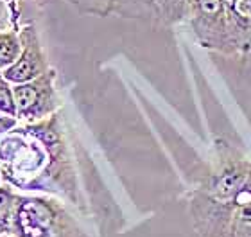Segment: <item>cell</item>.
Here are the masks:
<instances>
[{"label": "cell", "mask_w": 251, "mask_h": 237, "mask_svg": "<svg viewBox=\"0 0 251 237\" xmlns=\"http://www.w3.org/2000/svg\"><path fill=\"white\" fill-rule=\"evenodd\" d=\"M2 182L18 192L47 194L72 207L81 205L74 157L63 132L61 115L18 122L0 137Z\"/></svg>", "instance_id": "cell-1"}, {"label": "cell", "mask_w": 251, "mask_h": 237, "mask_svg": "<svg viewBox=\"0 0 251 237\" xmlns=\"http://www.w3.org/2000/svg\"><path fill=\"white\" fill-rule=\"evenodd\" d=\"M251 174V158L228 144L217 146L215 160L190 190L188 212L199 237H225L231 205Z\"/></svg>", "instance_id": "cell-2"}, {"label": "cell", "mask_w": 251, "mask_h": 237, "mask_svg": "<svg viewBox=\"0 0 251 237\" xmlns=\"http://www.w3.org/2000/svg\"><path fill=\"white\" fill-rule=\"evenodd\" d=\"M188 24L203 49L251 61V22L230 9L225 0H194Z\"/></svg>", "instance_id": "cell-3"}, {"label": "cell", "mask_w": 251, "mask_h": 237, "mask_svg": "<svg viewBox=\"0 0 251 237\" xmlns=\"http://www.w3.org/2000/svg\"><path fill=\"white\" fill-rule=\"evenodd\" d=\"M59 198L47 194L16 196L13 237H90Z\"/></svg>", "instance_id": "cell-4"}, {"label": "cell", "mask_w": 251, "mask_h": 237, "mask_svg": "<svg viewBox=\"0 0 251 237\" xmlns=\"http://www.w3.org/2000/svg\"><path fill=\"white\" fill-rule=\"evenodd\" d=\"M56 70L50 69L27 83L13 84L18 122H38L58 113L61 97L56 88Z\"/></svg>", "instance_id": "cell-5"}, {"label": "cell", "mask_w": 251, "mask_h": 237, "mask_svg": "<svg viewBox=\"0 0 251 237\" xmlns=\"http://www.w3.org/2000/svg\"><path fill=\"white\" fill-rule=\"evenodd\" d=\"M22 42L20 56L9 69L4 70V78L11 84H20L32 81L45 74L50 65H49L47 54L43 51L42 40L38 34V29L34 24H27L18 31Z\"/></svg>", "instance_id": "cell-6"}, {"label": "cell", "mask_w": 251, "mask_h": 237, "mask_svg": "<svg viewBox=\"0 0 251 237\" xmlns=\"http://www.w3.org/2000/svg\"><path fill=\"white\" fill-rule=\"evenodd\" d=\"M225 237H251V174L231 205Z\"/></svg>", "instance_id": "cell-7"}, {"label": "cell", "mask_w": 251, "mask_h": 237, "mask_svg": "<svg viewBox=\"0 0 251 237\" xmlns=\"http://www.w3.org/2000/svg\"><path fill=\"white\" fill-rule=\"evenodd\" d=\"M194 0H152L154 4V27L169 29L188 20Z\"/></svg>", "instance_id": "cell-8"}, {"label": "cell", "mask_w": 251, "mask_h": 237, "mask_svg": "<svg viewBox=\"0 0 251 237\" xmlns=\"http://www.w3.org/2000/svg\"><path fill=\"white\" fill-rule=\"evenodd\" d=\"M113 15L129 20H144L154 26V4L152 0H115Z\"/></svg>", "instance_id": "cell-9"}, {"label": "cell", "mask_w": 251, "mask_h": 237, "mask_svg": "<svg viewBox=\"0 0 251 237\" xmlns=\"http://www.w3.org/2000/svg\"><path fill=\"white\" fill-rule=\"evenodd\" d=\"M22 51V42L18 31L2 29L0 31V70L4 72L15 63Z\"/></svg>", "instance_id": "cell-10"}, {"label": "cell", "mask_w": 251, "mask_h": 237, "mask_svg": "<svg viewBox=\"0 0 251 237\" xmlns=\"http://www.w3.org/2000/svg\"><path fill=\"white\" fill-rule=\"evenodd\" d=\"M16 196H18V192L11 185H0V236H11Z\"/></svg>", "instance_id": "cell-11"}, {"label": "cell", "mask_w": 251, "mask_h": 237, "mask_svg": "<svg viewBox=\"0 0 251 237\" xmlns=\"http://www.w3.org/2000/svg\"><path fill=\"white\" fill-rule=\"evenodd\" d=\"M67 2H70L84 13H92L97 16L111 15L113 7H115V0H67Z\"/></svg>", "instance_id": "cell-12"}, {"label": "cell", "mask_w": 251, "mask_h": 237, "mask_svg": "<svg viewBox=\"0 0 251 237\" xmlns=\"http://www.w3.org/2000/svg\"><path fill=\"white\" fill-rule=\"evenodd\" d=\"M0 113L9 115V117H16L13 84L4 78V72H2V70H0Z\"/></svg>", "instance_id": "cell-13"}, {"label": "cell", "mask_w": 251, "mask_h": 237, "mask_svg": "<svg viewBox=\"0 0 251 237\" xmlns=\"http://www.w3.org/2000/svg\"><path fill=\"white\" fill-rule=\"evenodd\" d=\"M18 124V119L16 117H9V115H4V113H0V137L7 133L11 128H15Z\"/></svg>", "instance_id": "cell-14"}, {"label": "cell", "mask_w": 251, "mask_h": 237, "mask_svg": "<svg viewBox=\"0 0 251 237\" xmlns=\"http://www.w3.org/2000/svg\"><path fill=\"white\" fill-rule=\"evenodd\" d=\"M0 237H13V236H0Z\"/></svg>", "instance_id": "cell-15"}]
</instances>
